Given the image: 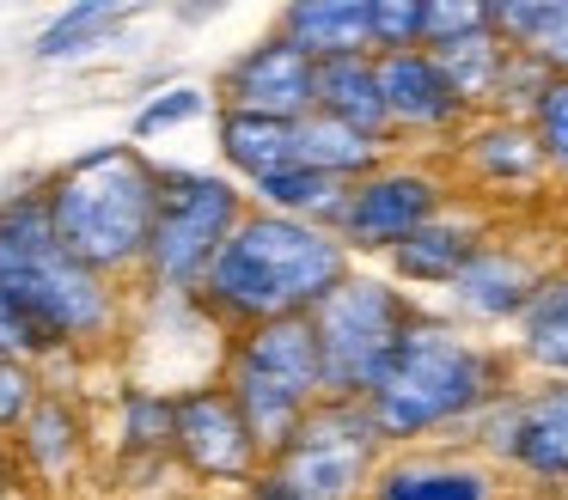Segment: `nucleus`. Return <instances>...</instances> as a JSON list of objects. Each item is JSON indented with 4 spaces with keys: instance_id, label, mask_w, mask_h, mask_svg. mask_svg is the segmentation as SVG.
Instances as JSON below:
<instances>
[{
    "instance_id": "f257e3e1",
    "label": "nucleus",
    "mask_w": 568,
    "mask_h": 500,
    "mask_svg": "<svg viewBox=\"0 0 568 500\" xmlns=\"http://www.w3.org/2000/svg\"><path fill=\"white\" fill-rule=\"evenodd\" d=\"M507 390H514V354L501 341L465 329L458 317L422 305L409 317V329L397 336V348L385 354L361 409H367L385 451H409L440 433L465 439V427Z\"/></svg>"
},
{
    "instance_id": "f03ea898",
    "label": "nucleus",
    "mask_w": 568,
    "mask_h": 500,
    "mask_svg": "<svg viewBox=\"0 0 568 500\" xmlns=\"http://www.w3.org/2000/svg\"><path fill=\"white\" fill-rule=\"evenodd\" d=\"M0 293L26 329L31 366L92 354L123 329V293L50 238L38 183L0 195Z\"/></svg>"
},
{
    "instance_id": "7ed1b4c3",
    "label": "nucleus",
    "mask_w": 568,
    "mask_h": 500,
    "mask_svg": "<svg viewBox=\"0 0 568 500\" xmlns=\"http://www.w3.org/2000/svg\"><path fill=\"white\" fill-rule=\"evenodd\" d=\"M348 268H355V256L336 244L331 226L245 207L226 244L214 251V263L202 268L196 305L233 336V329L275 324V317H306Z\"/></svg>"
},
{
    "instance_id": "20e7f679",
    "label": "nucleus",
    "mask_w": 568,
    "mask_h": 500,
    "mask_svg": "<svg viewBox=\"0 0 568 500\" xmlns=\"http://www.w3.org/2000/svg\"><path fill=\"white\" fill-rule=\"evenodd\" d=\"M38 195L43 214H50V238L80 268L104 280L123 275V268H141L153 202H160V165L135 141H111L68 159L62 171L38 183Z\"/></svg>"
},
{
    "instance_id": "39448f33",
    "label": "nucleus",
    "mask_w": 568,
    "mask_h": 500,
    "mask_svg": "<svg viewBox=\"0 0 568 500\" xmlns=\"http://www.w3.org/2000/svg\"><path fill=\"white\" fill-rule=\"evenodd\" d=\"M214 385L233 397V409L245 415V427L257 433V446L275 451L324 402L312 324L306 317H275V324L233 329L226 348H221V373H214Z\"/></svg>"
},
{
    "instance_id": "423d86ee",
    "label": "nucleus",
    "mask_w": 568,
    "mask_h": 500,
    "mask_svg": "<svg viewBox=\"0 0 568 500\" xmlns=\"http://www.w3.org/2000/svg\"><path fill=\"white\" fill-rule=\"evenodd\" d=\"M385 446L373 433L367 409L343 397H324L275 451H263L245 500H367Z\"/></svg>"
},
{
    "instance_id": "0eeeda50",
    "label": "nucleus",
    "mask_w": 568,
    "mask_h": 500,
    "mask_svg": "<svg viewBox=\"0 0 568 500\" xmlns=\"http://www.w3.org/2000/svg\"><path fill=\"white\" fill-rule=\"evenodd\" d=\"M245 190L226 171L196 165H160V202H153L148 251H141V280L160 299H196L202 268L226 244V232L245 214Z\"/></svg>"
},
{
    "instance_id": "6e6552de",
    "label": "nucleus",
    "mask_w": 568,
    "mask_h": 500,
    "mask_svg": "<svg viewBox=\"0 0 568 500\" xmlns=\"http://www.w3.org/2000/svg\"><path fill=\"white\" fill-rule=\"evenodd\" d=\"M416 293H404L392 275H373V268H348L331 293L306 312L312 324V348H318V378L324 397L361 402L367 385L379 378L385 354L397 348V336L416 317Z\"/></svg>"
},
{
    "instance_id": "1a4fd4ad",
    "label": "nucleus",
    "mask_w": 568,
    "mask_h": 500,
    "mask_svg": "<svg viewBox=\"0 0 568 500\" xmlns=\"http://www.w3.org/2000/svg\"><path fill=\"white\" fill-rule=\"evenodd\" d=\"M465 439L495 470H514L538 488L568 494V378L514 385L465 427Z\"/></svg>"
},
{
    "instance_id": "9d476101",
    "label": "nucleus",
    "mask_w": 568,
    "mask_h": 500,
    "mask_svg": "<svg viewBox=\"0 0 568 500\" xmlns=\"http://www.w3.org/2000/svg\"><path fill=\"white\" fill-rule=\"evenodd\" d=\"M453 195L458 190H453V177H446L440 165L392 153L385 165H373L367 177L348 183L343 214H336L331 232H336V244H343L348 256H385V251H397L416 226H428Z\"/></svg>"
},
{
    "instance_id": "9b49d317",
    "label": "nucleus",
    "mask_w": 568,
    "mask_h": 500,
    "mask_svg": "<svg viewBox=\"0 0 568 500\" xmlns=\"http://www.w3.org/2000/svg\"><path fill=\"white\" fill-rule=\"evenodd\" d=\"M165 458H178L190 470V482L202 488H239L257 476L263 446L245 427V415L233 409L221 385H184L172 390V433H165Z\"/></svg>"
},
{
    "instance_id": "f8f14e48",
    "label": "nucleus",
    "mask_w": 568,
    "mask_h": 500,
    "mask_svg": "<svg viewBox=\"0 0 568 500\" xmlns=\"http://www.w3.org/2000/svg\"><path fill=\"white\" fill-rule=\"evenodd\" d=\"M544 275H550V268H544L519 238L489 232V238L470 251V263L446 280V305H453L446 317H458L465 329H501V324L514 329V317L531 305V293H538Z\"/></svg>"
},
{
    "instance_id": "ddd939ff",
    "label": "nucleus",
    "mask_w": 568,
    "mask_h": 500,
    "mask_svg": "<svg viewBox=\"0 0 568 500\" xmlns=\"http://www.w3.org/2000/svg\"><path fill=\"white\" fill-rule=\"evenodd\" d=\"M312 92H318V61H306L275 31L221 73V110H245V116L270 122H300L312 110Z\"/></svg>"
},
{
    "instance_id": "4468645a",
    "label": "nucleus",
    "mask_w": 568,
    "mask_h": 500,
    "mask_svg": "<svg viewBox=\"0 0 568 500\" xmlns=\"http://www.w3.org/2000/svg\"><path fill=\"white\" fill-rule=\"evenodd\" d=\"M379 61V98H385V129L392 141H453L470 122V110L458 104L453 80L440 73V61L428 49H404V55H373Z\"/></svg>"
},
{
    "instance_id": "2eb2a0df",
    "label": "nucleus",
    "mask_w": 568,
    "mask_h": 500,
    "mask_svg": "<svg viewBox=\"0 0 568 500\" xmlns=\"http://www.w3.org/2000/svg\"><path fill=\"white\" fill-rule=\"evenodd\" d=\"M453 159L458 177L470 183V202L477 195H538L544 190V153L531 141V129L519 116H470L453 134Z\"/></svg>"
},
{
    "instance_id": "dca6fc26",
    "label": "nucleus",
    "mask_w": 568,
    "mask_h": 500,
    "mask_svg": "<svg viewBox=\"0 0 568 500\" xmlns=\"http://www.w3.org/2000/svg\"><path fill=\"white\" fill-rule=\"evenodd\" d=\"M495 232L489 207L470 202V195H453V202L440 207V214L428 220V226H416L397 251H385V275L397 280V287H434L446 293V280L458 275V268L470 263V251H477L483 238Z\"/></svg>"
},
{
    "instance_id": "f3484780",
    "label": "nucleus",
    "mask_w": 568,
    "mask_h": 500,
    "mask_svg": "<svg viewBox=\"0 0 568 500\" xmlns=\"http://www.w3.org/2000/svg\"><path fill=\"white\" fill-rule=\"evenodd\" d=\"M367 500H501V470L483 463L477 451L409 446L379 458Z\"/></svg>"
},
{
    "instance_id": "a211bd4d",
    "label": "nucleus",
    "mask_w": 568,
    "mask_h": 500,
    "mask_svg": "<svg viewBox=\"0 0 568 500\" xmlns=\"http://www.w3.org/2000/svg\"><path fill=\"white\" fill-rule=\"evenodd\" d=\"M7 446H13L19 482H68L92 451V427H87V415H80V402L68 397V390L43 385L38 397H31V409L7 427Z\"/></svg>"
},
{
    "instance_id": "6ab92c4d",
    "label": "nucleus",
    "mask_w": 568,
    "mask_h": 500,
    "mask_svg": "<svg viewBox=\"0 0 568 500\" xmlns=\"http://www.w3.org/2000/svg\"><path fill=\"white\" fill-rule=\"evenodd\" d=\"M275 37H287L306 61L373 55L367 0H294V7L282 12V24H275Z\"/></svg>"
},
{
    "instance_id": "aec40b11",
    "label": "nucleus",
    "mask_w": 568,
    "mask_h": 500,
    "mask_svg": "<svg viewBox=\"0 0 568 500\" xmlns=\"http://www.w3.org/2000/svg\"><path fill=\"white\" fill-rule=\"evenodd\" d=\"M507 354L544 378H568V268H550L538 280L531 305L514 317V348Z\"/></svg>"
},
{
    "instance_id": "412c9836",
    "label": "nucleus",
    "mask_w": 568,
    "mask_h": 500,
    "mask_svg": "<svg viewBox=\"0 0 568 500\" xmlns=\"http://www.w3.org/2000/svg\"><path fill=\"white\" fill-rule=\"evenodd\" d=\"M214 141H221L226 177L239 190L275 177L294 165V122H270V116H245V110H221L214 116Z\"/></svg>"
},
{
    "instance_id": "4be33fe9",
    "label": "nucleus",
    "mask_w": 568,
    "mask_h": 500,
    "mask_svg": "<svg viewBox=\"0 0 568 500\" xmlns=\"http://www.w3.org/2000/svg\"><path fill=\"white\" fill-rule=\"evenodd\" d=\"M294 159L312 165V171H324V177H336V183H355V177H367L373 165L392 159V141L361 134V129H348V122H336V116L306 110V116L294 122Z\"/></svg>"
},
{
    "instance_id": "5701e85b",
    "label": "nucleus",
    "mask_w": 568,
    "mask_h": 500,
    "mask_svg": "<svg viewBox=\"0 0 568 500\" xmlns=\"http://www.w3.org/2000/svg\"><path fill=\"white\" fill-rule=\"evenodd\" d=\"M312 110H318V116L348 122V129H361V134L392 141V129H385V98H379V61H373V55L318 61V92H312Z\"/></svg>"
},
{
    "instance_id": "b1692460",
    "label": "nucleus",
    "mask_w": 568,
    "mask_h": 500,
    "mask_svg": "<svg viewBox=\"0 0 568 500\" xmlns=\"http://www.w3.org/2000/svg\"><path fill=\"white\" fill-rule=\"evenodd\" d=\"M343 195H348V183H336V177H324V171H312V165H300V159H294L287 171L251 183L245 202L251 207H270V214H287V220H306V226H336Z\"/></svg>"
},
{
    "instance_id": "393cba45",
    "label": "nucleus",
    "mask_w": 568,
    "mask_h": 500,
    "mask_svg": "<svg viewBox=\"0 0 568 500\" xmlns=\"http://www.w3.org/2000/svg\"><path fill=\"white\" fill-rule=\"evenodd\" d=\"M507 55H514V49H507L495 31H477V37H465V43L434 49V61H440V73L453 80L458 104H465L470 116H489V110H495V98H501V73H507Z\"/></svg>"
},
{
    "instance_id": "a878e982",
    "label": "nucleus",
    "mask_w": 568,
    "mask_h": 500,
    "mask_svg": "<svg viewBox=\"0 0 568 500\" xmlns=\"http://www.w3.org/2000/svg\"><path fill=\"white\" fill-rule=\"evenodd\" d=\"M123 19H129V7H111V0H80V7H62L38 31L31 55H38V61H74V55H87V49L111 43V31Z\"/></svg>"
},
{
    "instance_id": "bb28decb",
    "label": "nucleus",
    "mask_w": 568,
    "mask_h": 500,
    "mask_svg": "<svg viewBox=\"0 0 568 500\" xmlns=\"http://www.w3.org/2000/svg\"><path fill=\"white\" fill-rule=\"evenodd\" d=\"M116 451L123 458H165V433H172V390L160 385H129L123 397H116Z\"/></svg>"
},
{
    "instance_id": "cd10ccee",
    "label": "nucleus",
    "mask_w": 568,
    "mask_h": 500,
    "mask_svg": "<svg viewBox=\"0 0 568 500\" xmlns=\"http://www.w3.org/2000/svg\"><path fill=\"white\" fill-rule=\"evenodd\" d=\"M519 122H526L531 141H538L544 171H550V177H568V73H550Z\"/></svg>"
},
{
    "instance_id": "c85d7f7f",
    "label": "nucleus",
    "mask_w": 568,
    "mask_h": 500,
    "mask_svg": "<svg viewBox=\"0 0 568 500\" xmlns=\"http://www.w3.org/2000/svg\"><path fill=\"white\" fill-rule=\"evenodd\" d=\"M209 85H190V80H178V85H165V92H153L148 104L135 110V141H160V134H172V129H190L196 116H209Z\"/></svg>"
},
{
    "instance_id": "c756f323",
    "label": "nucleus",
    "mask_w": 568,
    "mask_h": 500,
    "mask_svg": "<svg viewBox=\"0 0 568 500\" xmlns=\"http://www.w3.org/2000/svg\"><path fill=\"white\" fill-rule=\"evenodd\" d=\"M489 31V7L483 0H422V49H446L465 43V37Z\"/></svg>"
},
{
    "instance_id": "7c9ffc66",
    "label": "nucleus",
    "mask_w": 568,
    "mask_h": 500,
    "mask_svg": "<svg viewBox=\"0 0 568 500\" xmlns=\"http://www.w3.org/2000/svg\"><path fill=\"white\" fill-rule=\"evenodd\" d=\"M373 55H404L422 49V0H367Z\"/></svg>"
},
{
    "instance_id": "2f4dec72",
    "label": "nucleus",
    "mask_w": 568,
    "mask_h": 500,
    "mask_svg": "<svg viewBox=\"0 0 568 500\" xmlns=\"http://www.w3.org/2000/svg\"><path fill=\"white\" fill-rule=\"evenodd\" d=\"M43 390V373L31 360H13V354H0V427H13L19 415L31 409V397Z\"/></svg>"
},
{
    "instance_id": "473e14b6",
    "label": "nucleus",
    "mask_w": 568,
    "mask_h": 500,
    "mask_svg": "<svg viewBox=\"0 0 568 500\" xmlns=\"http://www.w3.org/2000/svg\"><path fill=\"white\" fill-rule=\"evenodd\" d=\"M0 354H13V360H31L26 329H19V317H13V305H7V293H0ZM38 373H43V366H38Z\"/></svg>"
},
{
    "instance_id": "72a5a7b5",
    "label": "nucleus",
    "mask_w": 568,
    "mask_h": 500,
    "mask_svg": "<svg viewBox=\"0 0 568 500\" xmlns=\"http://www.w3.org/2000/svg\"><path fill=\"white\" fill-rule=\"evenodd\" d=\"M19 476H13V446H7V427H0V500H13Z\"/></svg>"
}]
</instances>
